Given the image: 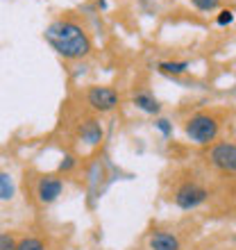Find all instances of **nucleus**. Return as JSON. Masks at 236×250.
Masks as SVG:
<instances>
[{
	"mask_svg": "<svg viewBox=\"0 0 236 250\" xmlns=\"http://www.w3.org/2000/svg\"><path fill=\"white\" fill-rule=\"evenodd\" d=\"M16 196V182H14L12 173L0 171V203H9Z\"/></svg>",
	"mask_w": 236,
	"mask_h": 250,
	"instance_id": "obj_11",
	"label": "nucleus"
},
{
	"mask_svg": "<svg viewBox=\"0 0 236 250\" xmlns=\"http://www.w3.org/2000/svg\"><path fill=\"white\" fill-rule=\"evenodd\" d=\"M19 248V239L14 237L12 232L0 230V250H16Z\"/></svg>",
	"mask_w": 236,
	"mask_h": 250,
	"instance_id": "obj_15",
	"label": "nucleus"
},
{
	"mask_svg": "<svg viewBox=\"0 0 236 250\" xmlns=\"http://www.w3.org/2000/svg\"><path fill=\"white\" fill-rule=\"evenodd\" d=\"M75 166H78V157H75V155H71V152H68V155H64V157H61V162H59V166H57V173L59 175H61V173H71L73 168H75Z\"/></svg>",
	"mask_w": 236,
	"mask_h": 250,
	"instance_id": "obj_16",
	"label": "nucleus"
},
{
	"mask_svg": "<svg viewBox=\"0 0 236 250\" xmlns=\"http://www.w3.org/2000/svg\"><path fill=\"white\" fill-rule=\"evenodd\" d=\"M84 100H86V105H89V109L96 114H112V112H116L118 105H120V96H118V91L109 84L89 86L84 93Z\"/></svg>",
	"mask_w": 236,
	"mask_h": 250,
	"instance_id": "obj_4",
	"label": "nucleus"
},
{
	"mask_svg": "<svg viewBox=\"0 0 236 250\" xmlns=\"http://www.w3.org/2000/svg\"><path fill=\"white\" fill-rule=\"evenodd\" d=\"M211 198V189L207 185H202L200 180H179L171 193V200L177 209L193 211L197 207H202L207 200Z\"/></svg>",
	"mask_w": 236,
	"mask_h": 250,
	"instance_id": "obj_3",
	"label": "nucleus"
},
{
	"mask_svg": "<svg viewBox=\"0 0 236 250\" xmlns=\"http://www.w3.org/2000/svg\"><path fill=\"white\" fill-rule=\"evenodd\" d=\"M191 64L186 60H161L157 64V73L166 75V78H179L184 73H189Z\"/></svg>",
	"mask_w": 236,
	"mask_h": 250,
	"instance_id": "obj_10",
	"label": "nucleus"
},
{
	"mask_svg": "<svg viewBox=\"0 0 236 250\" xmlns=\"http://www.w3.org/2000/svg\"><path fill=\"white\" fill-rule=\"evenodd\" d=\"M220 134V119L214 112H196L184 121V137L196 146H211Z\"/></svg>",
	"mask_w": 236,
	"mask_h": 250,
	"instance_id": "obj_2",
	"label": "nucleus"
},
{
	"mask_svg": "<svg viewBox=\"0 0 236 250\" xmlns=\"http://www.w3.org/2000/svg\"><path fill=\"white\" fill-rule=\"evenodd\" d=\"M75 134H78V139L84 146L93 148V146H98L105 139V127H102L100 119H96V116H82L78 127H75Z\"/></svg>",
	"mask_w": 236,
	"mask_h": 250,
	"instance_id": "obj_7",
	"label": "nucleus"
},
{
	"mask_svg": "<svg viewBox=\"0 0 236 250\" xmlns=\"http://www.w3.org/2000/svg\"><path fill=\"white\" fill-rule=\"evenodd\" d=\"M148 250H182V239L171 230H155L148 234Z\"/></svg>",
	"mask_w": 236,
	"mask_h": 250,
	"instance_id": "obj_9",
	"label": "nucleus"
},
{
	"mask_svg": "<svg viewBox=\"0 0 236 250\" xmlns=\"http://www.w3.org/2000/svg\"><path fill=\"white\" fill-rule=\"evenodd\" d=\"M130 103L137 107L138 112L148 114V116H161V109H164L161 100H159L157 96L150 91V89H143V86H138V89H134V91H132Z\"/></svg>",
	"mask_w": 236,
	"mask_h": 250,
	"instance_id": "obj_8",
	"label": "nucleus"
},
{
	"mask_svg": "<svg viewBox=\"0 0 236 250\" xmlns=\"http://www.w3.org/2000/svg\"><path fill=\"white\" fill-rule=\"evenodd\" d=\"M43 39L59 57L68 62L86 60L93 53V37L79 21L55 19L43 32Z\"/></svg>",
	"mask_w": 236,
	"mask_h": 250,
	"instance_id": "obj_1",
	"label": "nucleus"
},
{
	"mask_svg": "<svg viewBox=\"0 0 236 250\" xmlns=\"http://www.w3.org/2000/svg\"><path fill=\"white\" fill-rule=\"evenodd\" d=\"M64 193V180L59 173H53V175H41L34 185V196L41 205H53L57 203L59 198Z\"/></svg>",
	"mask_w": 236,
	"mask_h": 250,
	"instance_id": "obj_6",
	"label": "nucleus"
},
{
	"mask_svg": "<svg viewBox=\"0 0 236 250\" xmlns=\"http://www.w3.org/2000/svg\"><path fill=\"white\" fill-rule=\"evenodd\" d=\"M234 19H236L234 9H220V12H218V16H216V25H220V27L232 25V23H234Z\"/></svg>",
	"mask_w": 236,
	"mask_h": 250,
	"instance_id": "obj_17",
	"label": "nucleus"
},
{
	"mask_svg": "<svg viewBox=\"0 0 236 250\" xmlns=\"http://www.w3.org/2000/svg\"><path fill=\"white\" fill-rule=\"evenodd\" d=\"M155 127L159 130V134L164 139H171L173 137V123L171 119H166V116H155Z\"/></svg>",
	"mask_w": 236,
	"mask_h": 250,
	"instance_id": "obj_13",
	"label": "nucleus"
},
{
	"mask_svg": "<svg viewBox=\"0 0 236 250\" xmlns=\"http://www.w3.org/2000/svg\"><path fill=\"white\" fill-rule=\"evenodd\" d=\"M16 250H48V244L37 234H27L19 239V248Z\"/></svg>",
	"mask_w": 236,
	"mask_h": 250,
	"instance_id": "obj_12",
	"label": "nucleus"
},
{
	"mask_svg": "<svg viewBox=\"0 0 236 250\" xmlns=\"http://www.w3.org/2000/svg\"><path fill=\"white\" fill-rule=\"evenodd\" d=\"M207 162L223 175H236V144L234 141H216L207 146Z\"/></svg>",
	"mask_w": 236,
	"mask_h": 250,
	"instance_id": "obj_5",
	"label": "nucleus"
},
{
	"mask_svg": "<svg viewBox=\"0 0 236 250\" xmlns=\"http://www.w3.org/2000/svg\"><path fill=\"white\" fill-rule=\"evenodd\" d=\"M220 2H223V0H191V5L196 7L197 12H204V14L216 12L218 7H220Z\"/></svg>",
	"mask_w": 236,
	"mask_h": 250,
	"instance_id": "obj_14",
	"label": "nucleus"
}]
</instances>
